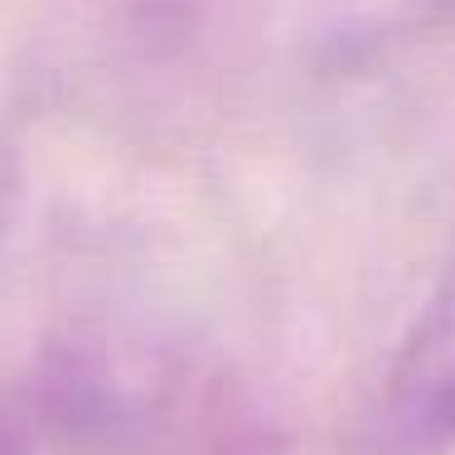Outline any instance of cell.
I'll use <instances>...</instances> for the list:
<instances>
[{"label":"cell","instance_id":"6da1fadb","mask_svg":"<svg viewBox=\"0 0 455 455\" xmlns=\"http://www.w3.org/2000/svg\"><path fill=\"white\" fill-rule=\"evenodd\" d=\"M383 431L411 455L455 446V267L407 330L383 378Z\"/></svg>","mask_w":455,"mask_h":455},{"label":"cell","instance_id":"7a4b0ae2","mask_svg":"<svg viewBox=\"0 0 455 455\" xmlns=\"http://www.w3.org/2000/svg\"><path fill=\"white\" fill-rule=\"evenodd\" d=\"M0 455H29V427L5 397H0Z\"/></svg>","mask_w":455,"mask_h":455},{"label":"cell","instance_id":"3957f363","mask_svg":"<svg viewBox=\"0 0 455 455\" xmlns=\"http://www.w3.org/2000/svg\"><path fill=\"white\" fill-rule=\"evenodd\" d=\"M15 194H20L15 165H10V156H0V243H5L10 219H15Z\"/></svg>","mask_w":455,"mask_h":455}]
</instances>
